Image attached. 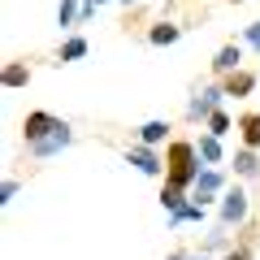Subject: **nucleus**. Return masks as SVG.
<instances>
[{
  "mask_svg": "<svg viewBox=\"0 0 260 260\" xmlns=\"http://www.w3.org/2000/svg\"><path fill=\"white\" fill-rule=\"evenodd\" d=\"M165 174H169V186H178V191H186V186H195V178H200V152H195V143L186 139H174L165 152Z\"/></svg>",
  "mask_w": 260,
  "mask_h": 260,
  "instance_id": "obj_1",
  "label": "nucleus"
},
{
  "mask_svg": "<svg viewBox=\"0 0 260 260\" xmlns=\"http://www.w3.org/2000/svg\"><path fill=\"white\" fill-rule=\"evenodd\" d=\"M65 121L52 117V113H26V121H22V135H26V148L30 143H44V139H56V135H65Z\"/></svg>",
  "mask_w": 260,
  "mask_h": 260,
  "instance_id": "obj_2",
  "label": "nucleus"
},
{
  "mask_svg": "<svg viewBox=\"0 0 260 260\" xmlns=\"http://www.w3.org/2000/svg\"><path fill=\"white\" fill-rule=\"evenodd\" d=\"M225 100V87H204V91H200V95H195V100H191V117H213V113H217V104H221Z\"/></svg>",
  "mask_w": 260,
  "mask_h": 260,
  "instance_id": "obj_3",
  "label": "nucleus"
},
{
  "mask_svg": "<svg viewBox=\"0 0 260 260\" xmlns=\"http://www.w3.org/2000/svg\"><path fill=\"white\" fill-rule=\"evenodd\" d=\"M221 186H225V178L217 174V169H204V174L195 178V200H200V204H208V200H213V195H221Z\"/></svg>",
  "mask_w": 260,
  "mask_h": 260,
  "instance_id": "obj_4",
  "label": "nucleus"
},
{
  "mask_svg": "<svg viewBox=\"0 0 260 260\" xmlns=\"http://www.w3.org/2000/svg\"><path fill=\"white\" fill-rule=\"evenodd\" d=\"M130 165L139 169V174H152V178H156L160 169H165V160H160L156 152L148 148V143H139V148H130Z\"/></svg>",
  "mask_w": 260,
  "mask_h": 260,
  "instance_id": "obj_5",
  "label": "nucleus"
},
{
  "mask_svg": "<svg viewBox=\"0 0 260 260\" xmlns=\"http://www.w3.org/2000/svg\"><path fill=\"white\" fill-rule=\"evenodd\" d=\"M243 217H247V195L243 191H225L221 195V221L234 225V221H243Z\"/></svg>",
  "mask_w": 260,
  "mask_h": 260,
  "instance_id": "obj_6",
  "label": "nucleus"
},
{
  "mask_svg": "<svg viewBox=\"0 0 260 260\" xmlns=\"http://www.w3.org/2000/svg\"><path fill=\"white\" fill-rule=\"evenodd\" d=\"M251 87H256V74H247V70H234V74H225V95H234V100H243Z\"/></svg>",
  "mask_w": 260,
  "mask_h": 260,
  "instance_id": "obj_7",
  "label": "nucleus"
},
{
  "mask_svg": "<svg viewBox=\"0 0 260 260\" xmlns=\"http://www.w3.org/2000/svg\"><path fill=\"white\" fill-rule=\"evenodd\" d=\"M239 61H243V56H239V48H234V44H225L221 52H217L213 70H217V74H234V70H239Z\"/></svg>",
  "mask_w": 260,
  "mask_h": 260,
  "instance_id": "obj_8",
  "label": "nucleus"
},
{
  "mask_svg": "<svg viewBox=\"0 0 260 260\" xmlns=\"http://www.w3.org/2000/svg\"><path fill=\"white\" fill-rule=\"evenodd\" d=\"M0 83H5V87H26V83H30V70H26V65H18V61H13V65H5V74H0Z\"/></svg>",
  "mask_w": 260,
  "mask_h": 260,
  "instance_id": "obj_9",
  "label": "nucleus"
},
{
  "mask_svg": "<svg viewBox=\"0 0 260 260\" xmlns=\"http://www.w3.org/2000/svg\"><path fill=\"white\" fill-rule=\"evenodd\" d=\"M195 152H200V160H208V165H217V160H221V139H217V135H204Z\"/></svg>",
  "mask_w": 260,
  "mask_h": 260,
  "instance_id": "obj_10",
  "label": "nucleus"
},
{
  "mask_svg": "<svg viewBox=\"0 0 260 260\" xmlns=\"http://www.w3.org/2000/svg\"><path fill=\"white\" fill-rule=\"evenodd\" d=\"M74 139V135H70V130H65V135H56V139H44V143H30V152H35V156H52V152H61L65 143Z\"/></svg>",
  "mask_w": 260,
  "mask_h": 260,
  "instance_id": "obj_11",
  "label": "nucleus"
},
{
  "mask_svg": "<svg viewBox=\"0 0 260 260\" xmlns=\"http://www.w3.org/2000/svg\"><path fill=\"white\" fill-rule=\"evenodd\" d=\"M165 121H148V126H139V143H148V148H156L160 139H165Z\"/></svg>",
  "mask_w": 260,
  "mask_h": 260,
  "instance_id": "obj_12",
  "label": "nucleus"
},
{
  "mask_svg": "<svg viewBox=\"0 0 260 260\" xmlns=\"http://www.w3.org/2000/svg\"><path fill=\"white\" fill-rule=\"evenodd\" d=\"M239 130H243V139H247V148H260V117L256 113H247V117L239 121Z\"/></svg>",
  "mask_w": 260,
  "mask_h": 260,
  "instance_id": "obj_13",
  "label": "nucleus"
},
{
  "mask_svg": "<svg viewBox=\"0 0 260 260\" xmlns=\"http://www.w3.org/2000/svg\"><path fill=\"white\" fill-rule=\"evenodd\" d=\"M78 56H87V39L83 35H74V39L61 44V61H78Z\"/></svg>",
  "mask_w": 260,
  "mask_h": 260,
  "instance_id": "obj_14",
  "label": "nucleus"
},
{
  "mask_svg": "<svg viewBox=\"0 0 260 260\" xmlns=\"http://www.w3.org/2000/svg\"><path fill=\"white\" fill-rule=\"evenodd\" d=\"M234 169H239L243 178H251L260 169V160H256V148H247V152H239V156H234Z\"/></svg>",
  "mask_w": 260,
  "mask_h": 260,
  "instance_id": "obj_15",
  "label": "nucleus"
},
{
  "mask_svg": "<svg viewBox=\"0 0 260 260\" xmlns=\"http://www.w3.org/2000/svg\"><path fill=\"white\" fill-rule=\"evenodd\" d=\"M78 18H83V9H78V0H61V9H56V22H61V26H74Z\"/></svg>",
  "mask_w": 260,
  "mask_h": 260,
  "instance_id": "obj_16",
  "label": "nucleus"
},
{
  "mask_svg": "<svg viewBox=\"0 0 260 260\" xmlns=\"http://www.w3.org/2000/svg\"><path fill=\"white\" fill-rule=\"evenodd\" d=\"M160 204H165V208H169V217H174L178 208H186V195L178 191V186H165V191H160Z\"/></svg>",
  "mask_w": 260,
  "mask_h": 260,
  "instance_id": "obj_17",
  "label": "nucleus"
},
{
  "mask_svg": "<svg viewBox=\"0 0 260 260\" xmlns=\"http://www.w3.org/2000/svg\"><path fill=\"white\" fill-rule=\"evenodd\" d=\"M169 221H174V225H182V221H204V204H186V208H178Z\"/></svg>",
  "mask_w": 260,
  "mask_h": 260,
  "instance_id": "obj_18",
  "label": "nucleus"
},
{
  "mask_svg": "<svg viewBox=\"0 0 260 260\" xmlns=\"http://www.w3.org/2000/svg\"><path fill=\"white\" fill-rule=\"evenodd\" d=\"M152 44H174V39H178V26H169V22H160V26H152Z\"/></svg>",
  "mask_w": 260,
  "mask_h": 260,
  "instance_id": "obj_19",
  "label": "nucleus"
},
{
  "mask_svg": "<svg viewBox=\"0 0 260 260\" xmlns=\"http://www.w3.org/2000/svg\"><path fill=\"white\" fill-rule=\"evenodd\" d=\"M225 130H230V117H225V113H221V109H217V113H213V117H208V135H217V139H221Z\"/></svg>",
  "mask_w": 260,
  "mask_h": 260,
  "instance_id": "obj_20",
  "label": "nucleus"
},
{
  "mask_svg": "<svg viewBox=\"0 0 260 260\" xmlns=\"http://www.w3.org/2000/svg\"><path fill=\"white\" fill-rule=\"evenodd\" d=\"M13 195H18V182H5V186H0V204H9Z\"/></svg>",
  "mask_w": 260,
  "mask_h": 260,
  "instance_id": "obj_21",
  "label": "nucleus"
},
{
  "mask_svg": "<svg viewBox=\"0 0 260 260\" xmlns=\"http://www.w3.org/2000/svg\"><path fill=\"white\" fill-rule=\"evenodd\" d=\"M247 44L260 48V22H251V26H247Z\"/></svg>",
  "mask_w": 260,
  "mask_h": 260,
  "instance_id": "obj_22",
  "label": "nucleus"
},
{
  "mask_svg": "<svg viewBox=\"0 0 260 260\" xmlns=\"http://www.w3.org/2000/svg\"><path fill=\"white\" fill-rule=\"evenodd\" d=\"M225 260H247V251H230V256H225Z\"/></svg>",
  "mask_w": 260,
  "mask_h": 260,
  "instance_id": "obj_23",
  "label": "nucleus"
},
{
  "mask_svg": "<svg viewBox=\"0 0 260 260\" xmlns=\"http://www.w3.org/2000/svg\"><path fill=\"white\" fill-rule=\"evenodd\" d=\"M169 260H186V256H182V251H174V256H169Z\"/></svg>",
  "mask_w": 260,
  "mask_h": 260,
  "instance_id": "obj_24",
  "label": "nucleus"
},
{
  "mask_svg": "<svg viewBox=\"0 0 260 260\" xmlns=\"http://www.w3.org/2000/svg\"><path fill=\"white\" fill-rule=\"evenodd\" d=\"M121 5H135V0H121Z\"/></svg>",
  "mask_w": 260,
  "mask_h": 260,
  "instance_id": "obj_25",
  "label": "nucleus"
},
{
  "mask_svg": "<svg viewBox=\"0 0 260 260\" xmlns=\"http://www.w3.org/2000/svg\"><path fill=\"white\" fill-rule=\"evenodd\" d=\"M195 260H208V256H195Z\"/></svg>",
  "mask_w": 260,
  "mask_h": 260,
  "instance_id": "obj_26",
  "label": "nucleus"
}]
</instances>
